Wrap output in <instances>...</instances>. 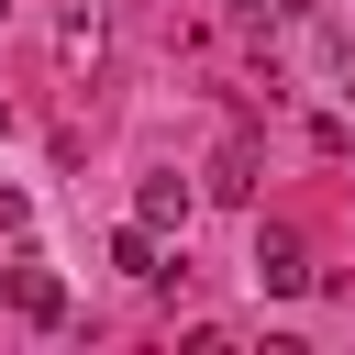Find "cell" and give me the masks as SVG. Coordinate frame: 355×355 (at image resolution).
Masks as SVG:
<instances>
[{
	"label": "cell",
	"instance_id": "3",
	"mask_svg": "<svg viewBox=\"0 0 355 355\" xmlns=\"http://www.w3.org/2000/svg\"><path fill=\"white\" fill-rule=\"evenodd\" d=\"M189 211H200V189H189V178H144V200H133V222H155V233H178Z\"/></svg>",
	"mask_w": 355,
	"mask_h": 355
},
{
	"label": "cell",
	"instance_id": "6",
	"mask_svg": "<svg viewBox=\"0 0 355 355\" xmlns=\"http://www.w3.org/2000/svg\"><path fill=\"white\" fill-rule=\"evenodd\" d=\"M211 189H222V200H244V189H255V155H244V144H222V166H211Z\"/></svg>",
	"mask_w": 355,
	"mask_h": 355
},
{
	"label": "cell",
	"instance_id": "4",
	"mask_svg": "<svg viewBox=\"0 0 355 355\" xmlns=\"http://www.w3.org/2000/svg\"><path fill=\"white\" fill-rule=\"evenodd\" d=\"M111 266H122V277H166V255H155V222H122V233H111Z\"/></svg>",
	"mask_w": 355,
	"mask_h": 355
},
{
	"label": "cell",
	"instance_id": "9",
	"mask_svg": "<svg viewBox=\"0 0 355 355\" xmlns=\"http://www.w3.org/2000/svg\"><path fill=\"white\" fill-rule=\"evenodd\" d=\"M0 11H11V0H0Z\"/></svg>",
	"mask_w": 355,
	"mask_h": 355
},
{
	"label": "cell",
	"instance_id": "5",
	"mask_svg": "<svg viewBox=\"0 0 355 355\" xmlns=\"http://www.w3.org/2000/svg\"><path fill=\"white\" fill-rule=\"evenodd\" d=\"M67 55H78V67L100 55V0H78V11H67Z\"/></svg>",
	"mask_w": 355,
	"mask_h": 355
},
{
	"label": "cell",
	"instance_id": "8",
	"mask_svg": "<svg viewBox=\"0 0 355 355\" xmlns=\"http://www.w3.org/2000/svg\"><path fill=\"white\" fill-rule=\"evenodd\" d=\"M0 122H11V100H0Z\"/></svg>",
	"mask_w": 355,
	"mask_h": 355
},
{
	"label": "cell",
	"instance_id": "2",
	"mask_svg": "<svg viewBox=\"0 0 355 355\" xmlns=\"http://www.w3.org/2000/svg\"><path fill=\"white\" fill-rule=\"evenodd\" d=\"M255 277H266L277 300H300V288H311V266H300V233H277V222H266V233H255Z\"/></svg>",
	"mask_w": 355,
	"mask_h": 355
},
{
	"label": "cell",
	"instance_id": "7",
	"mask_svg": "<svg viewBox=\"0 0 355 355\" xmlns=\"http://www.w3.org/2000/svg\"><path fill=\"white\" fill-rule=\"evenodd\" d=\"M288 11H300V0H244V22H288Z\"/></svg>",
	"mask_w": 355,
	"mask_h": 355
},
{
	"label": "cell",
	"instance_id": "1",
	"mask_svg": "<svg viewBox=\"0 0 355 355\" xmlns=\"http://www.w3.org/2000/svg\"><path fill=\"white\" fill-rule=\"evenodd\" d=\"M0 288H11V311H22V322H67V277H55L44 255H22Z\"/></svg>",
	"mask_w": 355,
	"mask_h": 355
}]
</instances>
